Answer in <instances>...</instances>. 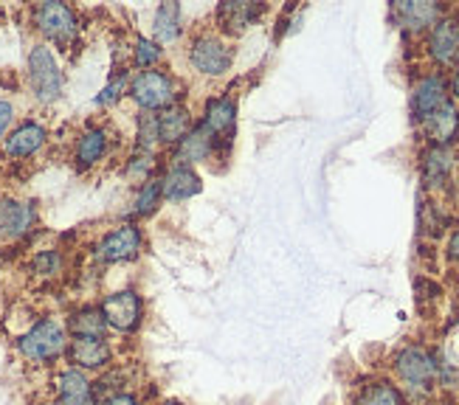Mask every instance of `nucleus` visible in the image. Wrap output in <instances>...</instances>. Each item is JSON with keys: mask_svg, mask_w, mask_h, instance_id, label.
Here are the masks:
<instances>
[{"mask_svg": "<svg viewBox=\"0 0 459 405\" xmlns=\"http://www.w3.org/2000/svg\"><path fill=\"white\" fill-rule=\"evenodd\" d=\"M394 375L401 380V389L409 402H426L437 386V366H440V358L431 349L420 347V343H409L401 352L394 355Z\"/></svg>", "mask_w": 459, "mask_h": 405, "instance_id": "1", "label": "nucleus"}, {"mask_svg": "<svg viewBox=\"0 0 459 405\" xmlns=\"http://www.w3.org/2000/svg\"><path fill=\"white\" fill-rule=\"evenodd\" d=\"M17 349L26 360L31 363H54L56 358H63L68 349V332L59 321L43 318L17 340Z\"/></svg>", "mask_w": 459, "mask_h": 405, "instance_id": "2", "label": "nucleus"}, {"mask_svg": "<svg viewBox=\"0 0 459 405\" xmlns=\"http://www.w3.org/2000/svg\"><path fill=\"white\" fill-rule=\"evenodd\" d=\"M130 96L135 99V105L152 113V110H167L178 101V85L175 79L161 73V71H142L130 82Z\"/></svg>", "mask_w": 459, "mask_h": 405, "instance_id": "3", "label": "nucleus"}, {"mask_svg": "<svg viewBox=\"0 0 459 405\" xmlns=\"http://www.w3.org/2000/svg\"><path fill=\"white\" fill-rule=\"evenodd\" d=\"M29 85L39 101H56L63 96V71H59L54 54L46 46H34L29 54Z\"/></svg>", "mask_w": 459, "mask_h": 405, "instance_id": "4", "label": "nucleus"}, {"mask_svg": "<svg viewBox=\"0 0 459 405\" xmlns=\"http://www.w3.org/2000/svg\"><path fill=\"white\" fill-rule=\"evenodd\" d=\"M189 59H192V65L201 73H206V76H223L231 68V63H234V54H231V48L223 43L221 37L201 34V37L192 39Z\"/></svg>", "mask_w": 459, "mask_h": 405, "instance_id": "5", "label": "nucleus"}, {"mask_svg": "<svg viewBox=\"0 0 459 405\" xmlns=\"http://www.w3.org/2000/svg\"><path fill=\"white\" fill-rule=\"evenodd\" d=\"M34 23L48 39H54L56 46H68L79 31L76 14L65 4H43L34 9Z\"/></svg>", "mask_w": 459, "mask_h": 405, "instance_id": "6", "label": "nucleus"}, {"mask_svg": "<svg viewBox=\"0 0 459 405\" xmlns=\"http://www.w3.org/2000/svg\"><path fill=\"white\" fill-rule=\"evenodd\" d=\"M102 315L108 321V327L118 330V332H135L138 323H142V298L133 290H118V293H110L105 301H102Z\"/></svg>", "mask_w": 459, "mask_h": 405, "instance_id": "7", "label": "nucleus"}, {"mask_svg": "<svg viewBox=\"0 0 459 405\" xmlns=\"http://www.w3.org/2000/svg\"><path fill=\"white\" fill-rule=\"evenodd\" d=\"M65 358L71 363V369L79 372H99L108 369L113 360V349L105 338H71Z\"/></svg>", "mask_w": 459, "mask_h": 405, "instance_id": "8", "label": "nucleus"}, {"mask_svg": "<svg viewBox=\"0 0 459 405\" xmlns=\"http://www.w3.org/2000/svg\"><path fill=\"white\" fill-rule=\"evenodd\" d=\"M429 56L437 65H451L459 59V17L443 14L429 31Z\"/></svg>", "mask_w": 459, "mask_h": 405, "instance_id": "9", "label": "nucleus"}, {"mask_svg": "<svg viewBox=\"0 0 459 405\" xmlns=\"http://www.w3.org/2000/svg\"><path fill=\"white\" fill-rule=\"evenodd\" d=\"M446 101H451L448 99V82H446V76H440V73L423 76L420 82H417L414 93H411V113L423 125V121L431 113L440 110Z\"/></svg>", "mask_w": 459, "mask_h": 405, "instance_id": "10", "label": "nucleus"}, {"mask_svg": "<svg viewBox=\"0 0 459 405\" xmlns=\"http://www.w3.org/2000/svg\"><path fill=\"white\" fill-rule=\"evenodd\" d=\"M138 251H142V231L135 226H122L110 231L102 242H99L96 248V256L102 262H127V259H135Z\"/></svg>", "mask_w": 459, "mask_h": 405, "instance_id": "11", "label": "nucleus"}, {"mask_svg": "<svg viewBox=\"0 0 459 405\" xmlns=\"http://www.w3.org/2000/svg\"><path fill=\"white\" fill-rule=\"evenodd\" d=\"M392 14L397 20V26L406 31H431L434 23L446 14L440 4H420V0H403V4H394Z\"/></svg>", "mask_w": 459, "mask_h": 405, "instance_id": "12", "label": "nucleus"}, {"mask_svg": "<svg viewBox=\"0 0 459 405\" xmlns=\"http://www.w3.org/2000/svg\"><path fill=\"white\" fill-rule=\"evenodd\" d=\"M56 402L59 405H96L93 400V383L85 372L65 369L56 377Z\"/></svg>", "mask_w": 459, "mask_h": 405, "instance_id": "13", "label": "nucleus"}, {"mask_svg": "<svg viewBox=\"0 0 459 405\" xmlns=\"http://www.w3.org/2000/svg\"><path fill=\"white\" fill-rule=\"evenodd\" d=\"M265 14L263 4H239V0H226V4L217 6V23L229 34H239L248 26H254L259 17Z\"/></svg>", "mask_w": 459, "mask_h": 405, "instance_id": "14", "label": "nucleus"}, {"mask_svg": "<svg viewBox=\"0 0 459 405\" xmlns=\"http://www.w3.org/2000/svg\"><path fill=\"white\" fill-rule=\"evenodd\" d=\"M423 133L429 135V141L434 147H448L451 141L459 135V108L454 101H446V105L431 113L423 121Z\"/></svg>", "mask_w": 459, "mask_h": 405, "instance_id": "15", "label": "nucleus"}, {"mask_svg": "<svg viewBox=\"0 0 459 405\" xmlns=\"http://www.w3.org/2000/svg\"><path fill=\"white\" fill-rule=\"evenodd\" d=\"M454 152L451 147H429L420 158V172H423V180L429 189H443L448 180H451V172H454Z\"/></svg>", "mask_w": 459, "mask_h": 405, "instance_id": "16", "label": "nucleus"}, {"mask_svg": "<svg viewBox=\"0 0 459 405\" xmlns=\"http://www.w3.org/2000/svg\"><path fill=\"white\" fill-rule=\"evenodd\" d=\"M34 206L31 202H17V200H4L0 202V237L17 239L23 237L34 226Z\"/></svg>", "mask_w": 459, "mask_h": 405, "instance_id": "17", "label": "nucleus"}, {"mask_svg": "<svg viewBox=\"0 0 459 405\" xmlns=\"http://www.w3.org/2000/svg\"><path fill=\"white\" fill-rule=\"evenodd\" d=\"M214 147H217L214 135L201 125V127L189 130L181 138V144H175V152H178V160H181V167H192L197 160H206L214 152Z\"/></svg>", "mask_w": 459, "mask_h": 405, "instance_id": "18", "label": "nucleus"}, {"mask_svg": "<svg viewBox=\"0 0 459 405\" xmlns=\"http://www.w3.org/2000/svg\"><path fill=\"white\" fill-rule=\"evenodd\" d=\"M234 125H237V108L231 99H214L212 105L206 108V121L204 127L214 135V141H231L234 135Z\"/></svg>", "mask_w": 459, "mask_h": 405, "instance_id": "19", "label": "nucleus"}, {"mask_svg": "<svg viewBox=\"0 0 459 405\" xmlns=\"http://www.w3.org/2000/svg\"><path fill=\"white\" fill-rule=\"evenodd\" d=\"M46 144V130L34 125V121H26V125H20L6 141H4V152L9 158H29L34 155L39 147Z\"/></svg>", "mask_w": 459, "mask_h": 405, "instance_id": "20", "label": "nucleus"}, {"mask_svg": "<svg viewBox=\"0 0 459 405\" xmlns=\"http://www.w3.org/2000/svg\"><path fill=\"white\" fill-rule=\"evenodd\" d=\"M201 192V177L195 175L192 167L175 164L164 177H161V197L167 200H186Z\"/></svg>", "mask_w": 459, "mask_h": 405, "instance_id": "21", "label": "nucleus"}, {"mask_svg": "<svg viewBox=\"0 0 459 405\" xmlns=\"http://www.w3.org/2000/svg\"><path fill=\"white\" fill-rule=\"evenodd\" d=\"M192 130V118L181 105H172L158 113V138L161 144H181V138Z\"/></svg>", "mask_w": 459, "mask_h": 405, "instance_id": "22", "label": "nucleus"}, {"mask_svg": "<svg viewBox=\"0 0 459 405\" xmlns=\"http://www.w3.org/2000/svg\"><path fill=\"white\" fill-rule=\"evenodd\" d=\"M68 332L74 338H105L108 335V321L99 307H82L74 310L68 318Z\"/></svg>", "mask_w": 459, "mask_h": 405, "instance_id": "23", "label": "nucleus"}, {"mask_svg": "<svg viewBox=\"0 0 459 405\" xmlns=\"http://www.w3.org/2000/svg\"><path fill=\"white\" fill-rule=\"evenodd\" d=\"M352 405H406L403 392L389 380H372L355 394Z\"/></svg>", "mask_w": 459, "mask_h": 405, "instance_id": "24", "label": "nucleus"}, {"mask_svg": "<svg viewBox=\"0 0 459 405\" xmlns=\"http://www.w3.org/2000/svg\"><path fill=\"white\" fill-rule=\"evenodd\" d=\"M105 152H108L105 130H88V133L79 135V141H76V164L82 169L99 164V160L105 158Z\"/></svg>", "mask_w": 459, "mask_h": 405, "instance_id": "25", "label": "nucleus"}, {"mask_svg": "<svg viewBox=\"0 0 459 405\" xmlns=\"http://www.w3.org/2000/svg\"><path fill=\"white\" fill-rule=\"evenodd\" d=\"M155 39L158 43H172L181 34V6L178 4H161L155 12Z\"/></svg>", "mask_w": 459, "mask_h": 405, "instance_id": "26", "label": "nucleus"}, {"mask_svg": "<svg viewBox=\"0 0 459 405\" xmlns=\"http://www.w3.org/2000/svg\"><path fill=\"white\" fill-rule=\"evenodd\" d=\"M155 144H161V138H158V116L144 110L138 116V152H152Z\"/></svg>", "mask_w": 459, "mask_h": 405, "instance_id": "27", "label": "nucleus"}, {"mask_svg": "<svg viewBox=\"0 0 459 405\" xmlns=\"http://www.w3.org/2000/svg\"><path fill=\"white\" fill-rule=\"evenodd\" d=\"M158 200H161V180H147V184L138 189L135 200H133V214H150L155 211Z\"/></svg>", "mask_w": 459, "mask_h": 405, "instance_id": "28", "label": "nucleus"}, {"mask_svg": "<svg viewBox=\"0 0 459 405\" xmlns=\"http://www.w3.org/2000/svg\"><path fill=\"white\" fill-rule=\"evenodd\" d=\"M133 59H135V65L138 68H144V71H150V68H155V63L161 59V48H158V43L155 39H147V37H142L135 43V48H133Z\"/></svg>", "mask_w": 459, "mask_h": 405, "instance_id": "29", "label": "nucleus"}, {"mask_svg": "<svg viewBox=\"0 0 459 405\" xmlns=\"http://www.w3.org/2000/svg\"><path fill=\"white\" fill-rule=\"evenodd\" d=\"M420 226L429 234H440L446 228V214L440 211V206H437V202H423V209H420Z\"/></svg>", "mask_w": 459, "mask_h": 405, "instance_id": "30", "label": "nucleus"}, {"mask_svg": "<svg viewBox=\"0 0 459 405\" xmlns=\"http://www.w3.org/2000/svg\"><path fill=\"white\" fill-rule=\"evenodd\" d=\"M34 271L39 276H56L59 271H63V256H59L56 251H43V254H37L34 259Z\"/></svg>", "mask_w": 459, "mask_h": 405, "instance_id": "31", "label": "nucleus"}, {"mask_svg": "<svg viewBox=\"0 0 459 405\" xmlns=\"http://www.w3.org/2000/svg\"><path fill=\"white\" fill-rule=\"evenodd\" d=\"M127 73H122V76H113V82L96 96V105H113L116 99H122V93H127Z\"/></svg>", "mask_w": 459, "mask_h": 405, "instance_id": "32", "label": "nucleus"}, {"mask_svg": "<svg viewBox=\"0 0 459 405\" xmlns=\"http://www.w3.org/2000/svg\"><path fill=\"white\" fill-rule=\"evenodd\" d=\"M150 172H152V152H138L127 164L130 177H147Z\"/></svg>", "mask_w": 459, "mask_h": 405, "instance_id": "33", "label": "nucleus"}, {"mask_svg": "<svg viewBox=\"0 0 459 405\" xmlns=\"http://www.w3.org/2000/svg\"><path fill=\"white\" fill-rule=\"evenodd\" d=\"M99 405H142V402H138V397H135V394H130V392H122V394H113V397L102 400Z\"/></svg>", "mask_w": 459, "mask_h": 405, "instance_id": "34", "label": "nucleus"}, {"mask_svg": "<svg viewBox=\"0 0 459 405\" xmlns=\"http://www.w3.org/2000/svg\"><path fill=\"white\" fill-rule=\"evenodd\" d=\"M12 118H14V108L9 105V101H0V138H4V133L9 130Z\"/></svg>", "mask_w": 459, "mask_h": 405, "instance_id": "35", "label": "nucleus"}, {"mask_svg": "<svg viewBox=\"0 0 459 405\" xmlns=\"http://www.w3.org/2000/svg\"><path fill=\"white\" fill-rule=\"evenodd\" d=\"M446 254L451 262H459V228L448 237V246H446Z\"/></svg>", "mask_w": 459, "mask_h": 405, "instance_id": "36", "label": "nucleus"}, {"mask_svg": "<svg viewBox=\"0 0 459 405\" xmlns=\"http://www.w3.org/2000/svg\"><path fill=\"white\" fill-rule=\"evenodd\" d=\"M451 88H454V93L459 96V59H456V71H454V79H451Z\"/></svg>", "mask_w": 459, "mask_h": 405, "instance_id": "37", "label": "nucleus"}, {"mask_svg": "<svg viewBox=\"0 0 459 405\" xmlns=\"http://www.w3.org/2000/svg\"><path fill=\"white\" fill-rule=\"evenodd\" d=\"M161 405H181V402H172V400H169V402H161Z\"/></svg>", "mask_w": 459, "mask_h": 405, "instance_id": "38", "label": "nucleus"}, {"mask_svg": "<svg viewBox=\"0 0 459 405\" xmlns=\"http://www.w3.org/2000/svg\"><path fill=\"white\" fill-rule=\"evenodd\" d=\"M456 304H459V293H456Z\"/></svg>", "mask_w": 459, "mask_h": 405, "instance_id": "39", "label": "nucleus"}]
</instances>
